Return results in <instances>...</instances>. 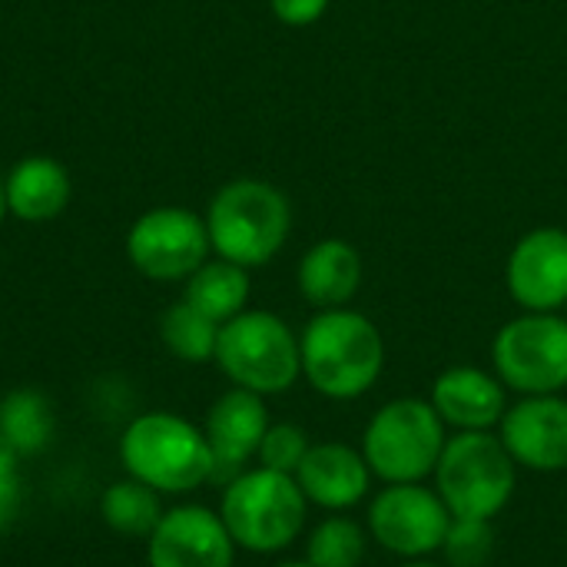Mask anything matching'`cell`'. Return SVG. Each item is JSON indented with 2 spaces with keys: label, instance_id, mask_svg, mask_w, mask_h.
I'll list each match as a JSON object with an SVG mask.
<instances>
[{
  "label": "cell",
  "instance_id": "cell-20",
  "mask_svg": "<svg viewBox=\"0 0 567 567\" xmlns=\"http://www.w3.org/2000/svg\"><path fill=\"white\" fill-rule=\"evenodd\" d=\"M56 419L53 405L37 389H13L0 399V439L20 455L33 458L40 455L53 439Z\"/></svg>",
  "mask_w": 567,
  "mask_h": 567
},
{
  "label": "cell",
  "instance_id": "cell-12",
  "mask_svg": "<svg viewBox=\"0 0 567 567\" xmlns=\"http://www.w3.org/2000/svg\"><path fill=\"white\" fill-rule=\"evenodd\" d=\"M269 412L266 399L246 389H229L223 392L203 422V435L213 452V482H233L249 468V462L259 455L262 435L269 429Z\"/></svg>",
  "mask_w": 567,
  "mask_h": 567
},
{
  "label": "cell",
  "instance_id": "cell-30",
  "mask_svg": "<svg viewBox=\"0 0 567 567\" xmlns=\"http://www.w3.org/2000/svg\"><path fill=\"white\" fill-rule=\"evenodd\" d=\"M405 567H435V565H429V561H409Z\"/></svg>",
  "mask_w": 567,
  "mask_h": 567
},
{
  "label": "cell",
  "instance_id": "cell-24",
  "mask_svg": "<svg viewBox=\"0 0 567 567\" xmlns=\"http://www.w3.org/2000/svg\"><path fill=\"white\" fill-rule=\"evenodd\" d=\"M495 551V528L482 518H452L442 555L452 567H485Z\"/></svg>",
  "mask_w": 567,
  "mask_h": 567
},
{
  "label": "cell",
  "instance_id": "cell-8",
  "mask_svg": "<svg viewBox=\"0 0 567 567\" xmlns=\"http://www.w3.org/2000/svg\"><path fill=\"white\" fill-rule=\"evenodd\" d=\"M495 372L518 395H561L567 389V319L525 312L505 322L492 346Z\"/></svg>",
  "mask_w": 567,
  "mask_h": 567
},
{
  "label": "cell",
  "instance_id": "cell-14",
  "mask_svg": "<svg viewBox=\"0 0 567 567\" xmlns=\"http://www.w3.org/2000/svg\"><path fill=\"white\" fill-rule=\"evenodd\" d=\"M508 292L528 312H558L567 306V229L545 226L518 239L505 269Z\"/></svg>",
  "mask_w": 567,
  "mask_h": 567
},
{
  "label": "cell",
  "instance_id": "cell-29",
  "mask_svg": "<svg viewBox=\"0 0 567 567\" xmlns=\"http://www.w3.org/2000/svg\"><path fill=\"white\" fill-rule=\"evenodd\" d=\"M276 567H312L309 561H286V565H276Z\"/></svg>",
  "mask_w": 567,
  "mask_h": 567
},
{
  "label": "cell",
  "instance_id": "cell-23",
  "mask_svg": "<svg viewBox=\"0 0 567 567\" xmlns=\"http://www.w3.org/2000/svg\"><path fill=\"white\" fill-rule=\"evenodd\" d=\"M369 535L352 518L332 515L306 538V561L312 567H359L365 561Z\"/></svg>",
  "mask_w": 567,
  "mask_h": 567
},
{
  "label": "cell",
  "instance_id": "cell-4",
  "mask_svg": "<svg viewBox=\"0 0 567 567\" xmlns=\"http://www.w3.org/2000/svg\"><path fill=\"white\" fill-rule=\"evenodd\" d=\"M289 199L262 179L226 183L206 213L209 246L219 259L243 269L266 266L289 239Z\"/></svg>",
  "mask_w": 567,
  "mask_h": 567
},
{
  "label": "cell",
  "instance_id": "cell-7",
  "mask_svg": "<svg viewBox=\"0 0 567 567\" xmlns=\"http://www.w3.org/2000/svg\"><path fill=\"white\" fill-rule=\"evenodd\" d=\"M449 432L425 399H395L382 405L362 435V458L372 478L385 485H419L435 475Z\"/></svg>",
  "mask_w": 567,
  "mask_h": 567
},
{
  "label": "cell",
  "instance_id": "cell-1",
  "mask_svg": "<svg viewBox=\"0 0 567 567\" xmlns=\"http://www.w3.org/2000/svg\"><path fill=\"white\" fill-rule=\"evenodd\" d=\"M306 382L336 402L365 395L385 369V342L372 319L352 309H322L299 339Z\"/></svg>",
  "mask_w": 567,
  "mask_h": 567
},
{
  "label": "cell",
  "instance_id": "cell-5",
  "mask_svg": "<svg viewBox=\"0 0 567 567\" xmlns=\"http://www.w3.org/2000/svg\"><path fill=\"white\" fill-rule=\"evenodd\" d=\"M216 365L223 375L256 395H282L302 375L299 336L272 312L246 309L219 326Z\"/></svg>",
  "mask_w": 567,
  "mask_h": 567
},
{
  "label": "cell",
  "instance_id": "cell-9",
  "mask_svg": "<svg viewBox=\"0 0 567 567\" xmlns=\"http://www.w3.org/2000/svg\"><path fill=\"white\" fill-rule=\"evenodd\" d=\"M209 249L206 219L183 206H159L143 213L126 236L130 262L136 272L156 282L189 279L206 262Z\"/></svg>",
  "mask_w": 567,
  "mask_h": 567
},
{
  "label": "cell",
  "instance_id": "cell-28",
  "mask_svg": "<svg viewBox=\"0 0 567 567\" xmlns=\"http://www.w3.org/2000/svg\"><path fill=\"white\" fill-rule=\"evenodd\" d=\"M3 216H7V193H3V183H0V223H3Z\"/></svg>",
  "mask_w": 567,
  "mask_h": 567
},
{
  "label": "cell",
  "instance_id": "cell-2",
  "mask_svg": "<svg viewBox=\"0 0 567 567\" xmlns=\"http://www.w3.org/2000/svg\"><path fill=\"white\" fill-rule=\"evenodd\" d=\"M120 465L159 495H186L213 482V452L199 425L176 412H143L120 435Z\"/></svg>",
  "mask_w": 567,
  "mask_h": 567
},
{
  "label": "cell",
  "instance_id": "cell-31",
  "mask_svg": "<svg viewBox=\"0 0 567 567\" xmlns=\"http://www.w3.org/2000/svg\"><path fill=\"white\" fill-rule=\"evenodd\" d=\"M565 309H567V306H565ZM565 319H567V316H565Z\"/></svg>",
  "mask_w": 567,
  "mask_h": 567
},
{
  "label": "cell",
  "instance_id": "cell-18",
  "mask_svg": "<svg viewBox=\"0 0 567 567\" xmlns=\"http://www.w3.org/2000/svg\"><path fill=\"white\" fill-rule=\"evenodd\" d=\"M359 286L362 256L346 239H322L299 262V292L316 309H342Z\"/></svg>",
  "mask_w": 567,
  "mask_h": 567
},
{
  "label": "cell",
  "instance_id": "cell-3",
  "mask_svg": "<svg viewBox=\"0 0 567 567\" xmlns=\"http://www.w3.org/2000/svg\"><path fill=\"white\" fill-rule=\"evenodd\" d=\"M219 518L236 548L249 555H276L296 545V538L302 535L309 502L292 475L256 465L226 482Z\"/></svg>",
  "mask_w": 567,
  "mask_h": 567
},
{
  "label": "cell",
  "instance_id": "cell-11",
  "mask_svg": "<svg viewBox=\"0 0 567 567\" xmlns=\"http://www.w3.org/2000/svg\"><path fill=\"white\" fill-rule=\"evenodd\" d=\"M236 542L229 538L219 512L206 505L166 508L146 538L150 567H233Z\"/></svg>",
  "mask_w": 567,
  "mask_h": 567
},
{
  "label": "cell",
  "instance_id": "cell-26",
  "mask_svg": "<svg viewBox=\"0 0 567 567\" xmlns=\"http://www.w3.org/2000/svg\"><path fill=\"white\" fill-rule=\"evenodd\" d=\"M23 512V458L0 439V535Z\"/></svg>",
  "mask_w": 567,
  "mask_h": 567
},
{
  "label": "cell",
  "instance_id": "cell-16",
  "mask_svg": "<svg viewBox=\"0 0 567 567\" xmlns=\"http://www.w3.org/2000/svg\"><path fill=\"white\" fill-rule=\"evenodd\" d=\"M296 482L309 505H319L326 512H346L369 495L372 472L362 458V449H352L346 442H319L302 458Z\"/></svg>",
  "mask_w": 567,
  "mask_h": 567
},
{
  "label": "cell",
  "instance_id": "cell-21",
  "mask_svg": "<svg viewBox=\"0 0 567 567\" xmlns=\"http://www.w3.org/2000/svg\"><path fill=\"white\" fill-rule=\"evenodd\" d=\"M163 495L136 478H120L113 482L103 498H100V518L106 528H113L116 535H126V538H150L153 528L159 525L163 518Z\"/></svg>",
  "mask_w": 567,
  "mask_h": 567
},
{
  "label": "cell",
  "instance_id": "cell-25",
  "mask_svg": "<svg viewBox=\"0 0 567 567\" xmlns=\"http://www.w3.org/2000/svg\"><path fill=\"white\" fill-rule=\"evenodd\" d=\"M309 449H312V442H309V435L299 425L276 422V425L266 429L256 462H259V468H269V472L296 478V472H299L302 458L309 455Z\"/></svg>",
  "mask_w": 567,
  "mask_h": 567
},
{
  "label": "cell",
  "instance_id": "cell-17",
  "mask_svg": "<svg viewBox=\"0 0 567 567\" xmlns=\"http://www.w3.org/2000/svg\"><path fill=\"white\" fill-rule=\"evenodd\" d=\"M3 193H7V213H13L17 219L50 223L66 209L73 186H70V173L56 159L27 156L10 169Z\"/></svg>",
  "mask_w": 567,
  "mask_h": 567
},
{
  "label": "cell",
  "instance_id": "cell-6",
  "mask_svg": "<svg viewBox=\"0 0 567 567\" xmlns=\"http://www.w3.org/2000/svg\"><path fill=\"white\" fill-rule=\"evenodd\" d=\"M518 465L492 432H455L435 465V492L452 518L492 522L515 495Z\"/></svg>",
  "mask_w": 567,
  "mask_h": 567
},
{
  "label": "cell",
  "instance_id": "cell-27",
  "mask_svg": "<svg viewBox=\"0 0 567 567\" xmlns=\"http://www.w3.org/2000/svg\"><path fill=\"white\" fill-rule=\"evenodd\" d=\"M269 7L289 27H309L326 13L329 0H269Z\"/></svg>",
  "mask_w": 567,
  "mask_h": 567
},
{
  "label": "cell",
  "instance_id": "cell-19",
  "mask_svg": "<svg viewBox=\"0 0 567 567\" xmlns=\"http://www.w3.org/2000/svg\"><path fill=\"white\" fill-rule=\"evenodd\" d=\"M193 309H199L206 319H213L216 326L236 319L239 312H246L249 302V272L236 262L226 259H213L203 262L189 279H186V296H183Z\"/></svg>",
  "mask_w": 567,
  "mask_h": 567
},
{
  "label": "cell",
  "instance_id": "cell-13",
  "mask_svg": "<svg viewBox=\"0 0 567 567\" xmlns=\"http://www.w3.org/2000/svg\"><path fill=\"white\" fill-rule=\"evenodd\" d=\"M498 439L528 472H565L567 468V402L561 395H525L508 405Z\"/></svg>",
  "mask_w": 567,
  "mask_h": 567
},
{
  "label": "cell",
  "instance_id": "cell-22",
  "mask_svg": "<svg viewBox=\"0 0 567 567\" xmlns=\"http://www.w3.org/2000/svg\"><path fill=\"white\" fill-rule=\"evenodd\" d=\"M159 339L163 346L183 359V362H209L216 359V342H219V326L213 319H206L199 309H193L186 299L169 306L159 319Z\"/></svg>",
  "mask_w": 567,
  "mask_h": 567
},
{
  "label": "cell",
  "instance_id": "cell-10",
  "mask_svg": "<svg viewBox=\"0 0 567 567\" xmlns=\"http://www.w3.org/2000/svg\"><path fill=\"white\" fill-rule=\"evenodd\" d=\"M452 512L435 488L419 485H385L369 505V535L392 555L405 561H422L442 551Z\"/></svg>",
  "mask_w": 567,
  "mask_h": 567
},
{
  "label": "cell",
  "instance_id": "cell-15",
  "mask_svg": "<svg viewBox=\"0 0 567 567\" xmlns=\"http://www.w3.org/2000/svg\"><path fill=\"white\" fill-rule=\"evenodd\" d=\"M429 402L435 405L445 429L455 432H492L495 425H502L508 412V395L502 379L475 365L445 369L435 379Z\"/></svg>",
  "mask_w": 567,
  "mask_h": 567
}]
</instances>
